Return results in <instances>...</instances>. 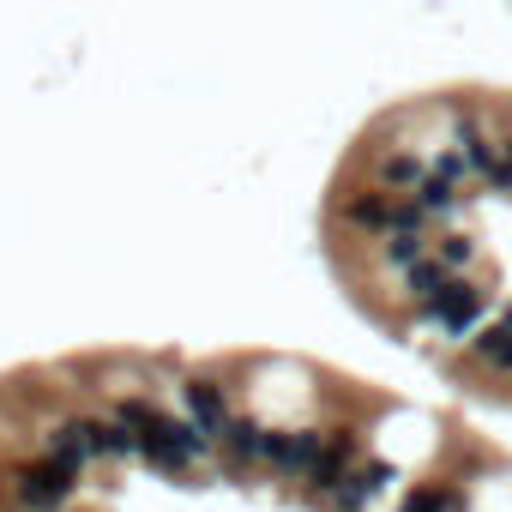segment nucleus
<instances>
[{
	"label": "nucleus",
	"mask_w": 512,
	"mask_h": 512,
	"mask_svg": "<svg viewBox=\"0 0 512 512\" xmlns=\"http://www.w3.org/2000/svg\"><path fill=\"white\" fill-rule=\"evenodd\" d=\"M404 284H410V296H416V302L428 308V302H434V296H440V290L452 284V272H446V266L434 260V253H428V260H422L416 272H404Z\"/></svg>",
	"instance_id": "9"
},
{
	"label": "nucleus",
	"mask_w": 512,
	"mask_h": 512,
	"mask_svg": "<svg viewBox=\"0 0 512 512\" xmlns=\"http://www.w3.org/2000/svg\"><path fill=\"white\" fill-rule=\"evenodd\" d=\"M49 476L73 494V488H79V476H85V458H73V452H49Z\"/></svg>",
	"instance_id": "18"
},
{
	"label": "nucleus",
	"mask_w": 512,
	"mask_h": 512,
	"mask_svg": "<svg viewBox=\"0 0 512 512\" xmlns=\"http://www.w3.org/2000/svg\"><path fill=\"white\" fill-rule=\"evenodd\" d=\"M320 506H326V512H362V506H368V488H362V476H344V482H338V488H332Z\"/></svg>",
	"instance_id": "16"
},
{
	"label": "nucleus",
	"mask_w": 512,
	"mask_h": 512,
	"mask_svg": "<svg viewBox=\"0 0 512 512\" xmlns=\"http://www.w3.org/2000/svg\"><path fill=\"white\" fill-rule=\"evenodd\" d=\"M392 193H356L350 205H344V223L350 229H368V235H392Z\"/></svg>",
	"instance_id": "6"
},
{
	"label": "nucleus",
	"mask_w": 512,
	"mask_h": 512,
	"mask_svg": "<svg viewBox=\"0 0 512 512\" xmlns=\"http://www.w3.org/2000/svg\"><path fill=\"white\" fill-rule=\"evenodd\" d=\"M13 482H19V488H13V494H19V506H31V512H55V506L67 500V488L49 476V464H31V470H19Z\"/></svg>",
	"instance_id": "4"
},
{
	"label": "nucleus",
	"mask_w": 512,
	"mask_h": 512,
	"mask_svg": "<svg viewBox=\"0 0 512 512\" xmlns=\"http://www.w3.org/2000/svg\"><path fill=\"white\" fill-rule=\"evenodd\" d=\"M428 169H434V175H446V181H458V175H464L470 163H464V151H440V157H434Z\"/></svg>",
	"instance_id": "21"
},
{
	"label": "nucleus",
	"mask_w": 512,
	"mask_h": 512,
	"mask_svg": "<svg viewBox=\"0 0 512 512\" xmlns=\"http://www.w3.org/2000/svg\"><path fill=\"white\" fill-rule=\"evenodd\" d=\"M470 350L488 362V368H500V374H512V332L506 326H482L476 338H470Z\"/></svg>",
	"instance_id": "8"
},
{
	"label": "nucleus",
	"mask_w": 512,
	"mask_h": 512,
	"mask_svg": "<svg viewBox=\"0 0 512 512\" xmlns=\"http://www.w3.org/2000/svg\"><path fill=\"white\" fill-rule=\"evenodd\" d=\"M139 452H145V458H151V464H157V470H169V476H181V470H187V464H193V458H187V452H181V446H175V440H169V422H163V434H151V440H145V446H139Z\"/></svg>",
	"instance_id": "11"
},
{
	"label": "nucleus",
	"mask_w": 512,
	"mask_h": 512,
	"mask_svg": "<svg viewBox=\"0 0 512 512\" xmlns=\"http://www.w3.org/2000/svg\"><path fill=\"white\" fill-rule=\"evenodd\" d=\"M422 260H428V241H422V235H386V266L416 272Z\"/></svg>",
	"instance_id": "13"
},
{
	"label": "nucleus",
	"mask_w": 512,
	"mask_h": 512,
	"mask_svg": "<svg viewBox=\"0 0 512 512\" xmlns=\"http://www.w3.org/2000/svg\"><path fill=\"white\" fill-rule=\"evenodd\" d=\"M416 205H422V211H434V217H440V211H452V205H458V181H446V175H434V169H428V181L416 187Z\"/></svg>",
	"instance_id": "14"
},
{
	"label": "nucleus",
	"mask_w": 512,
	"mask_h": 512,
	"mask_svg": "<svg viewBox=\"0 0 512 512\" xmlns=\"http://www.w3.org/2000/svg\"><path fill=\"white\" fill-rule=\"evenodd\" d=\"M356 476H362V488H368V494H380V488H392V482H398V470H392L386 458H368Z\"/></svg>",
	"instance_id": "20"
},
{
	"label": "nucleus",
	"mask_w": 512,
	"mask_h": 512,
	"mask_svg": "<svg viewBox=\"0 0 512 512\" xmlns=\"http://www.w3.org/2000/svg\"><path fill=\"white\" fill-rule=\"evenodd\" d=\"M169 440H175V446H181V452H187V458H205V452H211V446H217V440H211V434H199V428H193V422H175V416H169Z\"/></svg>",
	"instance_id": "17"
},
{
	"label": "nucleus",
	"mask_w": 512,
	"mask_h": 512,
	"mask_svg": "<svg viewBox=\"0 0 512 512\" xmlns=\"http://www.w3.org/2000/svg\"><path fill=\"white\" fill-rule=\"evenodd\" d=\"M458 139H464V163L488 181V169H500V157H494V145L482 139V127H476V121H458Z\"/></svg>",
	"instance_id": "10"
},
{
	"label": "nucleus",
	"mask_w": 512,
	"mask_h": 512,
	"mask_svg": "<svg viewBox=\"0 0 512 512\" xmlns=\"http://www.w3.org/2000/svg\"><path fill=\"white\" fill-rule=\"evenodd\" d=\"M326 458V434L320 428H296V434H272L266 440V464L284 470V476H314V464Z\"/></svg>",
	"instance_id": "2"
},
{
	"label": "nucleus",
	"mask_w": 512,
	"mask_h": 512,
	"mask_svg": "<svg viewBox=\"0 0 512 512\" xmlns=\"http://www.w3.org/2000/svg\"><path fill=\"white\" fill-rule=\"evenodd\" d=\"M458 506H464L458 488H410L398 500V512H458Z\"/></svg>",
	"instance_id": "12"
},
{
	"label": "nucleus",
	"mask_w": 512,
	"mask_h": 512,
	"mask_svg": "<svg viewBox=\"0 0 512 512\" xmlns=\"http://www.w3.org/2000/svg\"><path fill=\"white\" fill-rule=\"evenodd\" d=\"M428 320H440V332L446 338H476L482 332V314H488V296L476 290V284H464V278H452L428 308H422Z\"/></svg>",
	"instance_id": "1"
},
{
	"label": "nucleus",
	"mask_w": 512,
	"mask_h": 512,
	"mask_svg": "<svg viewBox=\"0 0 512 512\" xmlns=\"http://www.w3.org/2000/svg\"><path fill=\"white\" fill-rule=\"evenodd\" d=\"M434 260H440V266H446V272H452V278H458V272H464V266H470V260H476V241H470V235H458V229H452V235H440V253H434Z\"/></svg>",
	"instance_id": "15"
},
{
	"label": "nucleus",
	"mask_w": 512,
	"mask_h": 512,
	"mask_svg": "<svg viewBox=\"0 0 512 512\" xmlns=\"http://www.w3.org/2000/svg\"><path fill=\"white\" fill-rule=\"evenodd\" d=\"M181 398H187V422H193L199 434L223 440V428L235 422V416H229V404H223V392H217L211 380H187V386H181Z\"/></svg>",
	"instance_id": "3"
},
{
	"label": "nucleus",
	"mask_w": 512,
	"mask_h": 512,
	"mask_svg": "<svg viewBox=\"0 0 512 512\" xmlns=\"http://www.w3.org/2000/svg\"><path fill=\"white\" fill-rule=\"evenodd\" d=\"M422 181H428V163L410 157V151H392V157L380 163V187H392V193H416Z\"/></svg>",
	"instance_id": "7"
},
{
	"label": "nucleus",
	"mask_w": 512,
	"mask_h": 512,
	"mask_svg": "<svg viewBox=\"0 0 512 512\" xmlns=\"http://www.w3.org/2000/svg\"><path fill=\"white\" fill-rule=\"evenodd\" d=\"M422 217H428V211H422L416 199H398V205H392V235H422Z\"/></svg>",
	"instance_id": "19"
},
{
	"label": "nucleus",
	"mask_w": 512,
	"mask_h": 512,
	"mask_svg": "<svg viewBox=\"0 0 512 512\" xmlns=\"http://www.w3.org/2000/svg\"><path fill=\"white\" fill-rule=\"evenodd\" d=\"M266 440H272V428H260V422H253V416H235L229 428H223V452L235 458V464H253V458H266Z\"/></svg>",
	"instance_id": "5"
},
{
	"label": "nucleus",
	"mask_w": 512,
	"mask_h": 512,
	"mask_svg": "<svg viewBox=\"0 0 512 512\" xmlns=\"http://www.w3.org/2000/svg\"><path fill=\"white\" fill-rule=\"evenodd\" d=\"M500 326H506V332H512V302H506V308H500Z\"/></svg>",
	"instance_id": "22"
},
{
	"label": "nucleus",
	"mask_w": 512,
	"mask_h": 512,
	"mask_svg": "<svg viewBox=\"0 0 512 512\" xmlns=\"http://www.w3.org/2000/svg\"><path fill=\"white\" fill-rule=\"evenodd\" d=\"M506 163H512V139H506Z\"/></svg>",
	"instance_id": "23"
}]
</instances>
